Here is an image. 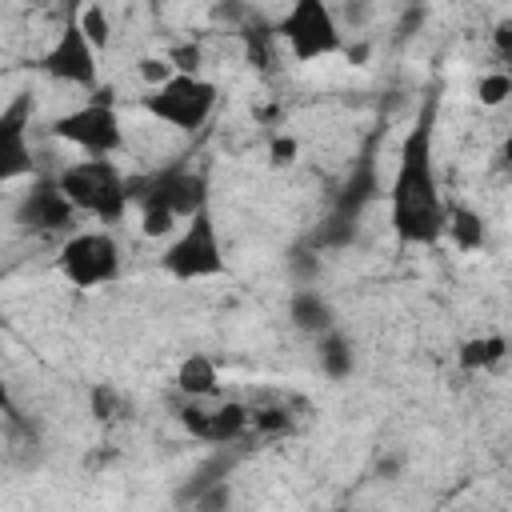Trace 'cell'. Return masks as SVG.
<instances>
[{
	"instance_id": "obj_6",
	"label": "cell",
	"mask_w": 512,
	"mask_h": 512,
	"mask_svg": "<svg viewBox=\"0 0 512 512\" xmlns=\"http://www.w3.org/2000/svg\"><path fill=\"white\" fill-rule=\"evenodd\" d=\"M56 268L72 288L96 292L124 276V252L108 228H80L64 236L56 252Z\"/></svg>"
},
{
	"instance_id": "obj_19",
	"label": "cell",
	"mask_w": 512,
	"mask_h": 512,
	"mask_svg": "<svg viewBox=\"0 0 512 512\" xmlns=\"http://www.w3.org/2000/svg\"><path fill=\"white\" fill-rule=\"evenodd\" d=\"M164 60H168V68L176 72V76H204L200 68H204V48L196 44V40H176V44H168L164 48Z\"/></svg>"
},
{
	"instance_id": "obj_13",
	"label": "cell",
	"mask_w": 512,
	"mask_h": 512,
	"mask_svg": "<svg viewBox=\"0 0 512 512\" xmlns=\"http://www.w3.org/2000/svg\"><path fill=\"white\" fill-rule=\"evenodd\" d=\"M176 388L184 400H216L220 396V364L208 352H188L176 364Z\"/></svg>"
},
{
	"instance_id": "obj_17",
	"label": "cell",
	"mask_w": 512,
	"mask_h": 512,
	"mask_svg": "<svg viewBox=\"0 0 512 512\" xmlns=\"http://www.w3.org/2000/svg\"><path fill=\"white\" fill-rule=\"evenodd\" d=\"M316 364L328 380H348L352 368H356V352H352V340L336 328H328L324 336H316Z\"/></svg>"
},
{
	"instance_id": "obj_8",
	"label": "cell",
	"mask_w": 512,
	"mask_h": 512,
	"mask_svg": "<svg viewBox=\"0 0 512 512\" xmlns=\"http://www.w3.org/2000/svg\"><path fill=\"white\" fill-rule=\"evenodd\" d=\"M144 112L176 132H200L220 108V84L208 76H172L168 84L140 96Z\"/></svg>"
},
{
	"instance_id": "obj_9",
	"label": "cell",
	"mask_w": 512,
	"mask_h": 512,
	"mask_svg": "<svg viewBox=\"0 0 512 512\" xmlns=\"http://www.w3.org/2000/svg\"><path fill=\"white\" fill-rule=\"evenodd\" d=\"M40 72L48 80H56V84H68V88H84V92H96L100 88V56L84 40V32L76 24V12L64 16L56 40L40 56Z\"/></svg>"
},
{
	"instance_id": "obj_2",
	"label": "cell",
	"mask_w": 512,
	"mask_h": 512,
	"mask_svg": "<svg viewBox=\"0 0 512 512\" xmlns=\"http://www.w3.org/2000/svg\"><path fill=\"white\" fill-rule=\"evenodd\" d=\"M128 188L132 208L140 212V232L148 240H172L184 220H192L200 208H212L208 172L188 160H172L148 176H128Z\"/></svg>"
},
{
	"instance_id": "obj_7",
	"label": "cell",
	"mask_w": 512,
	"mask_h": 512,
	"mask_svg": "<svg viewBox=\"0 0 512 512\" xmlns=\"http://www.w3.org/2000/svg\"><path fill=\"white\" fill-rule=\"evenodd\" d=\"M48 136L80 148L84 156H108V160L124 148V124H120V112L104 88H96V96H88L84 104L52 116Z\"/></svg>"
},
{
	"instance_id": "obj_25",
	"label": "cell",
	"mask_w": 512,
	"mask_h": 512,
	"mask_svg": "<svg viewBox=\"0 0 512 512\" xmlns=\"http://www.w3.org/2000/svg\"><path fill=\"white\" fill-rule=\"evenodd\" d=\"M12 412H16V400H12V388H8V380L0 372V416H12Z\"/></svg>"
},
{
	"instance_id": "obj_18",
	"label": "cell",
	"mask_w": 512,
	"mask_h": 512,
	"mask_svg": "<svg viewBox=\"0 0 512 512\" xmlns=\"http://www.w3.org/2000/svg\"><path fill=\"white\" fill-rule=\"evenodd\" d=\"M72 12H76V24H80L84 40L96 48V56H104L108 44H112V16H108V8L104 4H84V8H72Z\"/></svg>"
},
{
	"instance_id": "obj_16",
	"label": "cell",
	"mask_w": 512,
	"mask_h": 512,
	"mask_svg": "<svg viewBox=\"0 0 512 512\" xmlns=\"http://www.w3.org/2000/svg\"><path fill=\"white\" fill-rule=\"evenodd\" d=\"M444 236L460 248V252H480L488 244V220L468 208V204H448V216H444Z\"/></svg>"
},
{
	"instance_id": "obj_24",
	"label": "cell",
	"mask_w": 512,
	"mask_h": 512,
	"mask_svg": "<svg viewBox=\"0 0 512 512\" xmlns=\"http://www.w3.org/2000/svg\"><path fill=\"white\" fill-rule=\"evenodd\" d=\"M492 44H496V56H500V60H512V16H504V20L492 28Z\"/></svg>"
},
{
	"instance_id": "obj_12",
	"label": "cell",
	"mask_w": 512,
	"mask_h": 512,
	"mask_svg": "<svg viewBox=\"0 0 512 512\" xmlns=\"http://www.w3.org/2000/svg\"><path fill=\"white\" fill-rule=\"evenodd\" d=\"M180 424L192 440L232 444L252 428V408L240 400H188L180 408Z\"/></svg>"
},
{
	"instance_id": "obj_1",
	"label": "cell",
	"mask_w": 512,
	"mask_h": 512,
	"mask_svg": "<svg viewBox=\"0 0 512 512\" xmlns=\"http://www.w3.org/2000/svg\"><path fill=\"white\" fill-rule=\"evenodd\" d=\"M448 200L436 172V100H424L396 144L388 180V224L404 248H428L444 240Z\"/></svg>"
},
{
	"instance_id": "obj_26",
	"label": "cell",
	"mask_w": 512,
	"mask_h": 512,
	"mask_svg": "<svg viewBox=\"0 0 512 512\" xmlns=\"http://www.w3.org/2000/svg\"><path fill=\"white\" fill-rule=\"evenodd\" d=\"M0 324H4V308H0Z\"/></svg>"
},
{
	"instance_id": "obj_5",
	"label": "cell",
	"mask_w": 512,
	"mask_h": 512,
	"mask_svg": "<svg viewBox=\"0 0 512 512\" xmlns=\"http://www.w3.org/2000/svg\"><path fill=\"white\" fill-rule=\"evenodd\" d=\"M160 268L172 280H212L220 272H228V256H224V240H220V224L212 216V208H200L192 220H184V228L168 240Z\"/></svg>"
},
{
	"instance_id": "obj_22",
	"label": "cell",
	"mask_w": 512,
	"mask_h": 512,
	"mask_svg": "<svg viewBox=\"0 0 512 512\" xmlns=\"http://www.w3.org/2000/svg\"><path fill=\"white\" fill-rule=\"evenodd\" d=\"M268 160H272L276 168H292V164L300 160V140H296L292 132H272V136H268Z\"/></svg>"
},
{
	"instance_id": "obj_11",
	"label": "cell",
	"mask_w": 512,
	"mask_h": 512,
	"mask_svg": "<svg viewBox=\"0 0 512 512\" xmlns=\"http://www.w3.org/2000/svg\"><path fill=\"white\" fill-rule=\"evenodd\" d=\"M12 220L20 232L32 236H56V232H72L76 224V208L64 200V192L56 188V176H32V184L20 192Z\"/></svg>"
},
{
	"instance_id": "obj_14",
	"label": "cell",
	"mask_w": 512,
	"mask_h": 512,
	"mask_svg": "<svg viewBox=\"0 0 512 512\" xmlns=\"http://www.w3.org/2000/svg\"><path fill=\"white\" fill-rule=\"evenodd\" d=\"M288 320L304 336H324L328 328H336V308L328 304V296H320L312 288H296L288 296Z\"/></svg>"
},
{
	"instance_id": "obj_21",
	"label": "cell",
	"mask_w": 512,
	"mask_h": 512,
	"mask_svg": "<svg viewBox=\"0 0 512 512\" xmlns=\"http://www.w3.org/2000/svg\"><path fill=\"white\" fill-rule=\"evenodd\" d=\"M136 76L144 80V92H152V88L168 84L176 72L168 68V60H164V52H160V56H140V60H136Z\"/></svg>"
},
{
	"instance_id": "obj_3",
	"label": "cell",
	"mask_w": 512,
	"mask_h": 512,
	"mask_svg": "<svg viewBox=\"0 0 512 512\" xmlns=\"http://www.w3.org/2000/svg\"><path fill=\"white\" fill-rule=\"evenodd\" d=\"M56 188L64 192V200L76 208V216H92L100 220L104 228L108 224H120L132 208V188H128V176L116 160L108 156H84V160H72L56 172Z\"/></svg>"
},
{
	"instance_id": "obj_10",
	"label": "cell",
	"mask_w": 512,
	"mask_h": 512,
	"mask_svg": "<svg viewBox=\"0 0 512 512\" xmlns=\"http://www.w3.org/2000/svg\"><path fill=\"white\" fill-rule=\"evenodd\" d=\"M32 120H36V96H32V88H16L0 104V184L32 176V168H36Z\"/></svg>"
},
{
	"instance_id": "obj_4",
	"label": "cell",
	"mask_w": 512,
	"mask_h": 512,
	"mask_svg": "<svg viewBox=\"0 0 512 512\" xmlns=\"http://www.w3.org/2000/svg\"><path fill=\"white\" fill-rule=\"evenodd\" d=\"M272 32H276V40L288 48V56L296 64H316V60L340 56L348 48L344 24L336 20L332 4H324V0H296L280 16V24Z\"/></svg>"
},
{
	"instance_id": "obj_20",
	"label": "cell",
	"mask_w": 512,
	"mask_h": 512,
	"mask_svg": "<svg viewBox=\"0 0 512 512\" xmlns=\"http://www.w3.org/2000/svg\"><path fill=\"white\" fill-rule=\"evenodd\" d=\"M508 96H512V76H508L504 68H492V72L480 76V84H476V100H480V108H500Z\"/></svg>"
},
{
	"instance_id": "obj_15",
	"label": "cell",
	"mask_w": 512,
	"mask_h": 512,
	"mask_svg": "<svg viewBox=\"0 0 512 512\" xmlns=\"http://www.w3.org/2000/svg\"><path fill=\"white\" fill-rule=\"evenodd\" d=\"M504 356H508V336L504 332H480L456 348V368L460 372H492L496 364H504Z\"/></svg>"
},
{
	"instance_id": "obj_23",
	"label": "cell",
	"mask_w": 512,
	"mask_h": 512,
	"mask_svg": "<svg viewBox=\"0 0 512 512\" xmlns=\"http://www.w3.org/2000/svg\"><path fill=\"white\" fill-rule=\"evenodd\" d=\"M120 412H124V396L116 388H108V384H96V392H92V416L96 420H116Z\"/></svg>"
}]
</instances>
